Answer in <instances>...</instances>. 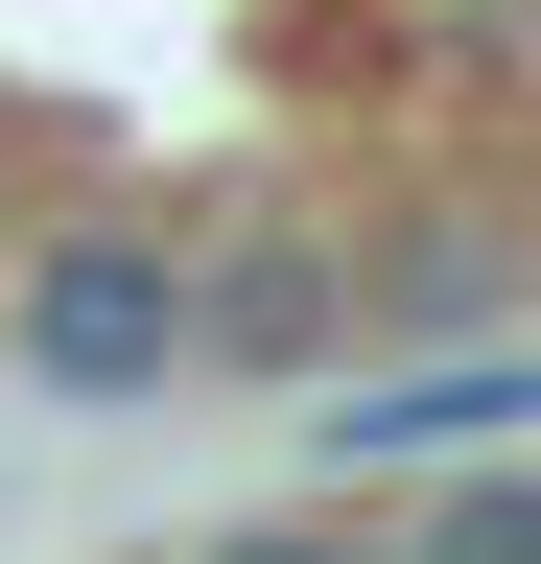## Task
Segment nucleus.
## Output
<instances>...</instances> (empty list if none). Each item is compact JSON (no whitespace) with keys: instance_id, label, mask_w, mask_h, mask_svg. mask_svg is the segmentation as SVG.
<instances>
[{"instance_id":"nucleus-1","label":"nucleus","mask_w":541,"mask_h":564,"mask_svg":"<svg viewBox=\"0 0 541 564\" xmlns=\"http://www.w3.org/2000/svg\"><path fill=\"white\" fill-rule=\"evenodd\" d=\"M24 377H72V400H142L165 352H188V259L165 236H24Z\"/></svg>"},{"instance_id":"nucleus-2","label":"nucleus","mask_w":541,"mask_h":564,"mask_svg":"<svg viewBox=\"0 0 541 564\" xmlns=\"http://www.w3.org/2000/svg\"><path fill=\"white\" fill-rule=\"evenodd\" d=\"M188 329H213V352H306V329H329V259H236V282H188Z\"/></svg>"},{"instance_id":"nucleus-3","label":"nucleus","mask_w":541,"mask_h":564,"mask_svg":"<svg viewBox=\"0 0 541 564\" xmlns=\"http://www.w3.org/2000/svg\"><path fill=\"white\" fill-rule=\"evenodd\" d=\"M424 564H541V494H447V541Z\"/></svg>"},{"instance_id":"nucleus-4","label":"nucleus","mask_w":541,"mask_h":564,"mask_svg":"<svg viewBox=\"0 0 541 564\" xmlns=\"http://www.w3.org/2000/svg\"><path fill=\"white\" fill-rule=\"evenodd\" d=\"M213 564H377V541H329V518H259V541H213Z\"/></svg>"}]
</instances>
